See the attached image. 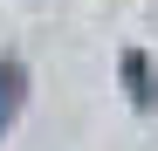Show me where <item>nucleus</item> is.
Here are the masks:
<instances>
[{"instance_id": "nucleus-1", "label": "nucleus", "mask_w": 158, "mask_h": 151, "mask_svg": "<svg viewBox=\"0 0 158 151\" xmlns=\"http://www.w3.org/2000/svg\"><path fill=\"white\" fill-rule=\"evenodd\" d=\"M21 103H28V69H21V62L7 55V62H0V131H14Z\"/></svg>"}, {"instance_id": "nucleus-2", "label": "nucleus", "mask_w": 158, "mask_h": 151, "mask_svg": "<svg viewBox=\"0 0 158 151\" xmlns=\"http://www.w3.org/2000/svg\"><path fill=\"white\" fill-rule=\"evenodd\" d=\"M124 83H131V103L151 110V96H158V89H151V62H144V55H124Z\"/></svg>"}]
</instances>
